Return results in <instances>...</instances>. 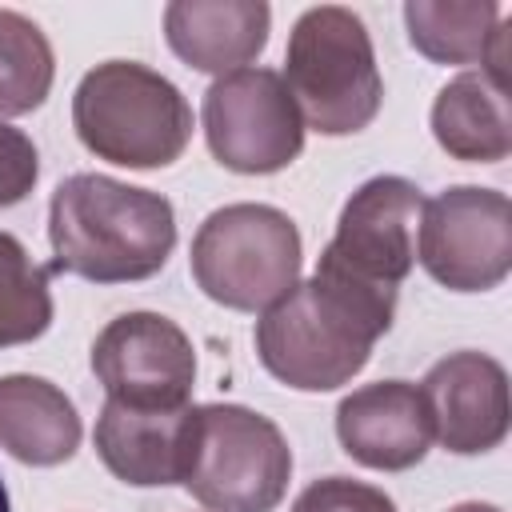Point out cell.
<instances>
[{
    "instance_id": "1",
    "label": "cell",
    "mask_w": 512,
    "mask_h": 512,
    "mask_svg": "<svg viewBox=\"0 0 512 512\" xmlns=\"http://www.w3.org/2000/svg\"><path fill=\"white\" fill-rule=\"evenodd\" d=\"M392 316L396 288H372L316 264L256 320V356L296 392H332L368 364Z\"/></svg>"
},
{
    "instance_id": "2",
    "label": "cell",
    "mask_w": 512,
    "mask_h": 512,
    "mask_svg": "<svg viewBox=\"0 0 512 512\" xmlns=\"http://www.w3.org/2000/svg\"><path fill=\"white\" fill-rule=\"evenodd\" d=\"M52 272L92 284H132L156 276L176 248L172 200L100 172L56 184L48 204Z\"/></svg>"
},
{
    "instance_id": "3",
    "label": "cell",
    "mask_w": 512,
    "mask_h": 512,
    "mask_svg": "<svg viewBox=\"0 0 512 512\" xmlns=\"http://www.w3.org/2000/svg\"><path fill=\"white\" fill-rule=\"evenodd\" d=\"M72 128L80 144L120 168H168L192 140L184 92L140 60H104L72 92Z\"/></svg>"
},
{
    "instance_id": "4",
    "label": "cell",
    "mask_w": 512,
    "mask_h": 512,
    "mask_svg": "<svg viewBox=\"0 0 512 512\" xmlns=\"http://www.w3.org/2000/svg\"><path fill=\"white\" fill-rule=\"evenodd\" d=\"M284 84L304 128H316L320 136H352L368 128L380 112L384 80L364 20L344 4L300 12L288 32Z\"/></svg>"
},
{
    "instance_id": "5",
    "label": "cell",
    "mask_w": 512,
    "mask_h": 512,
    "mask_svg": "<svg viewBox=\"0 0 512 512\" xmlns=\"http://www.w3.org/2000/svg\"><path fill=\"white\" fill-rule=\"evenodd\" d=\"M300 260L304 244L292 216L252 200L208 212L188 252L196 288L232 312L276 304L300 280Z\"/></svg>"
},
{
    "instance_id": "6",
    "label": "cell",
    "mask_w": 512,
    "mask_h": 512,
    "mask_svg": "<svg viewBox=\"0 0 512 512\" xmlns=\"http://www.w3.org/2000/svg\"><path fill=\"white\" fill-rule=\"evenodd\" d=\"M292 480L284 432L244 404H200L184 488L208 512H272Z\"/></svg>"
},
{
    "instance_id": "7",
    "label": "cell",
    "mask_w": 512,
    "mask_h": 512,
    "mask_svg": "<svg viewBox=\"0 0 512 512\" xmlns=\"http://www.w3.org/2000/svg\"><path fill=\"white\" fill-rule=\"evenodd\" d=\"M208 152L240 176H272L304 152V116L272 68H236L204 92Z\"/></svg>"
},
{
    "instance_id": "8",
    "label": "cell",
    "mask_w": 512,
    "mask_h": 512,
    "mask_svg": "<svg viewBox=\"0 0 512 512\" xmlns=\"http://www.w3.org/2000/svg\"><path fill=\"white\" fill-rule=\"evenodd\" d=\"M416 260L448 292H488L512 272V200L456 184L420 208Z\"/></svg>"
},
{
    "instance_id": "9",
    "label": "cell",
    "mask_w": 512,
    "mask_h": 512,
    "mask_svg": "<svg viewBox=\"0 0 512 512\" xmlns=\"http://www.w3.org/2000/svg\"><path fill=\"white\" fill-rule=\"evenodd\" d=\"M92 372L116 404L184 408L196 384V348L176 320L160 312H124L100 328Z\"/></svg>"
},
{
    "instance_id": "10",
    "label": "cell",
    "mask_w": 512,
    "mask_h": 512,
    "mask_svg": "<svg viewBox=\"0 0 512 512\" xmlns=\"http://www.w3.org/2000/svg\"><path fill=\"white\" fill-rule=\"evenodd\" d=\"M424 196L404 176L364 180L340 208L336 236L320 252V268L372 288H400L416 264V224Z\"/></svg>"
},
{
    "instance_id": "11",
    "label": "cell",
    "mask_w": 512,
    "mask_h": 512,
    "mask_svg": "<svg viewBox=\"0 0 512 512\" xmlns=\"http://www.w3.org/2000/svg\"><path fill=\"white\" fill-rule=\"evenodd\" d=\"M432 436L456 456H480L504 444L512 424L508 372L488 352H448L420 380Z\"/></svg>"
},
{
    "instance_id": "12",
    "label": "cell",
    "mask_w": 512,
    "mask_h": 512,
    "mask_svg": "<svg viewBox=\"0 0 512 512\" xmlns=\"http://www.w3.org/2000/svg\"><path fill=\"white\" fill-rule=\"evenodd\" d=\"M336 436L340 448L376 472H404L428 456L432 416L420 384L408 380H376L352 388L336 404Z\"/></svg>"
},
{
    "instance_id": "13",
    "label": "cell",
    "mask_w": 512,
    "mask_h": 512,
    "mask_svg": "<svg viewBox=\"0 0 512 512\" xmlns=\"http://www.w3.org/2000/svg\"><path fill=\"white\" fill-rule=\"evenodd\" d=\"M196 408H128L108 400L96 416V456L132 488L184 484L192 460Z\"/></svg>"
},
{
    "instance_id": "14",
    "label": "cell",
    "mask_w": 512,
    "mask_h": 512,
    "mask_svg": "<svg viewBox=\"0 0 512 512\" xmlns=\"http://www.w3.org/2000/svg\"><path fill=\"white\" fill-rule=\"evenodd\" d=\"M272 32L264 0H172L164 8L168 48L196 72L228 76L252 64Z\"/></svg>"
},
{
    "instance_id": "15",
    "label": "cell",
    "mask_w": 512,
    "mask_h": 512,
    "mask_svg": "<svg viewBox=\"0 0 512 512\" xmlns=\"http://www.w3.org/2000/svg\"><path fill=\"white\" fill-rule=\"evenodd\" d=\"M84 424L60 384L28 372L0 376V448L32 468H56L76 456Z\"/></svg>"
},
{
    "instance_id": "16",
    "label": "cell",
    "mask_w": 512,
    "mask_h": 512,
    "mask_svg": "<svg viewBox=\"0 0 512 512\" xmlns=\"http://www.w3.org/2000/svg\"><path fill=\"white\" fill-rule=\"evenodd\" d=\"M436 144L464 164H500L512 152V108L508 88L484 72L452 76L432 100Z\"/></svg>"
},
{
    "instance_id": "17",
    "label": "cell",
    "mask_w": 512,
    "mask_h": 512,
    "mask_svg": "<svg viewBox=\"0 0 512 512\" xmlns=\"http://www.w3.org/2000/svg\"><path fill=\"white\" fill-rule=\"evenodd\" d=\"M500 20H504V8L496 0H408L404 4L408 40L432 64L484 60Z\"/></svg>"
},
{
    "instance_id": "18",
    "label": "cell",
    "mask_w": 512,
    "mask_h": 512,
    "mask_svg": "<svg viewBox=\"0 0 512 512\" xmlns=\"http://www.w3.org/2000/svg\"><path fill=\"white\" fill-rule=\"evenodd\" d=\"M56 76V56L36 20L0 8V116L36 112Z\"/></svg>"
},
{
    "instance_id": "19",
    "label": "cell",
    "mask_w": 512,
    "mask_h": 512,
    "mask_svg": "<svg viewBox=\"0 0 512 512\" xmlns=\"http://www.w3.org/2000/svg\"><path fill=\"white\" fill-rule=\"evenodd\" d=\"M44 264L0 228V348L32 344L52 328V288Z\"/></svg>"
},
{
    "instance_id": "20",
    "label": "cell",
    "mask_w": 512,
    "mask_h": 512,
    "mask_svg": "<svg viewBox=\"0 0 512 512\" xmlns=\"http://www.w3.org/2000/svg\"><path fill=\"white\" fill-rule=\"evenodd\" d=\"M292 512H396V504L376 484H364L352 476H324L296 496Z\"/></svg>"
},
{
    "instance_id": "21",
    "label": "cell",
    "mask_w": 512,
    "mask_h": 512,
    "mask_svg": "<svg viewBox=\"0 0 512 512\" xmlns=\"http://www.w3.org/2000/svg\"><path fill=\"white\" fill-rule=\"evenodd\" d=\"M40 180V152L28 132L0 120V208L20 204Z\"/></svg>"
},
{
    "instance_id": "22",
    "label": "cell",
    "mask_w": 512,
    "mask_h": 512,
    "mask_svg": "<svg viewBox=\"0 0 512 512\" xmlns=\"http://www.w3.org/2000/svg\"><path fill=\"white\" fill-rule=\"evenodd\" d=\"M448 512H500L496 504H480V500H464V504H452Z\"/></svg>"
},
{
    "instance_id": "23",
    "label": "cell",
    "mask_w": 512,
    "mask_h": 512,
    "mask_svg": "<svg viewBox=\"0 0 512 512\" xmlns=\"http://www.w3.org/2000/svg\"><path fill=\"white\" fill-rule=\"evenodd\" d=\"M0 512H12V504H8V488H4V476H0Z\"/></svg>"
}]
</instances>
